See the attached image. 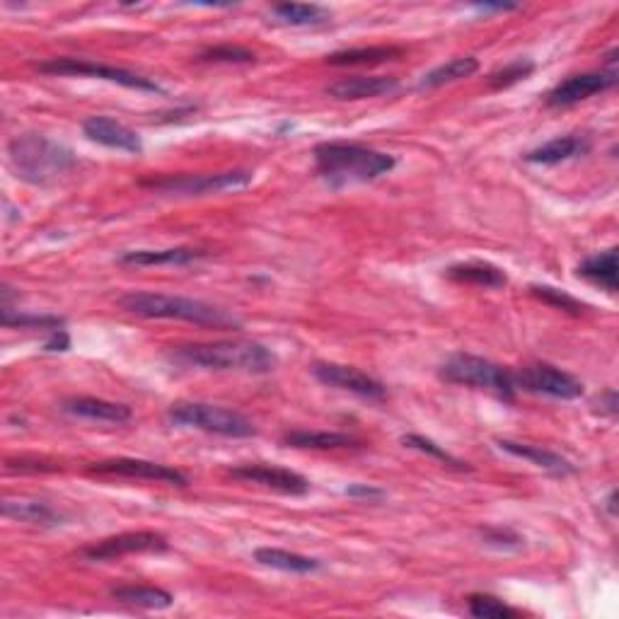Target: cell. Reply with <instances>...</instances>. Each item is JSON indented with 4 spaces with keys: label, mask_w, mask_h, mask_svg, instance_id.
Here are the masks:
<instances>
[{
    "label": "cell",
    "mask_w": 619,
    "mask_h": 619,
    "mask_svg": "<svg viewBox=\"0 0 619 619\" xmlns=\"http://www.w3.org/2000/svg\"><path fill=\"white\" fill-rule=\"evenodd\" d=\"M170 361L201 370H235V373L264 375L279 363L274 351L259 341H211V344H187L170 351Z\"/></svg>",
    "instance_id": "obj_1"
},
{
    "label": "cell",
    "mask_w": 619,
    "mask_h": 619,
    "mask_svg": "<svg viewBox=\"0 0 619 619\" xmlns=\"http://www.w3.org/2000/svg\"><path fill=\"white\" fill-rule=\"evenodd\" d=\"M397 160L380 150L358 143H320L315 148V170L332 187L351 182H370L395 170Z\"/></svg>",
    "instance_id": "obj_2"
},
{
    "label": "cell",
    "mask_w": 619,
    "mask_h": 619,
    "mask_svg": "<svg viewBox=\"0 0 619 619\" xmlns=\"http://www.w3.org/2000/svg\"><path fill=\"white\" fill-rule=\"evenodd\" d=\"M126 312L148 320H182L201 327H237V320L228 312L208 305L204 300L182 298V295L133 291L119 300Z\"/></svg>",
    "instance_id": "obj_3"
},
{
    "label": "cell",
    "mask_w": 619,
    "mask_h": 619,
    "mask_svg": "<svg viewBox=\"0 0 619 619\" xmlns=\"http://www.w3.org/2000/svg\"><path fill=\"white\" fill-rule=\"evenodd\" d=\"M10 163L17 177L30 184H49L75 165L71 148L51 141L44 133H22L8 143Z\"/></svg>",
    "instance_id": "obj_4"
},
{
    "label": "cell",
    "mask_w": 619,
    "mask_h": 619,
    "mask_svg": "<svg viewBox=\"0 0 619 619\" xmlns=\"http://www.w3.org/2000/svg\"><path fill=\"white\" fill-rule=\"evenodd\" d=\"M441 378L450 385L494 392V395L501 399H513V392H516L511 370L496 366V363L487 361V358L470 354L450 356L441 366Z\"/></svg>",
    "instance_id": "obj_5"
},
{
    "label": "cell",
    "mask_w": 619,
    "mask_h": 619,
    "mask_svg": "<svg viewBox=\"0 0 619 619\" xmlns=\"http://www.w3.org/2000/svg\"><path fill=\"white\" fill-rule=\"evenodd\" d=\"M172 424L199 428V431L216 433L225 438H250L254 436V424L247 416L233 409L218 407V404L206 402H177L172 404L170 412Z\"/></svg>",
    "instance_id": "obj_6"
},
{
    "label": "cell",
    "mask_w": 619,
    "mask_h": 619,
    "mask_svg": "<svg viewBox=\"0 0 619 619\" xmlns=\"http://www.w3.org/2000/svg\"><path fill=\"white\" fill-rule=\"evenodd\" d=\"M250 182H252V172L230 170V172H216V175L155 177V179H143L141 184L148 189H155V192L201 196V194L228 192V189H240V187H247Z\"/></svg>",
    "instance_id": "obj_7"
},
{
    "label": "cell",
    "mask_w": 619,
    "mask_h": 619,
    "mask_svg": "<svg viewBox=\"0 0 619 619\" xmlns=\"http://www.w3.org/2000/svg\"><path fill=\"white\" fill-rule=\"evenodd\" d=\"M39 71L49 73V75H78V78H100L109 80V83L124 85V88L131 90H143V92H160V85L153 83L150 78H143V75L126 71V68H114V66H104V63H95L88 59H51L39 63Z\"/></svg>",
    "instance_id": "obj_8"
},
{
    "label": "cell",
    "mask_w": 619,
    "mask_h": 619,
    "mask_svg": "<svg viewBox=\"0 0 619 619\" xmlns=\"http://www.w3.org/2000/svg\"><path fill=\"white\" fill-rule=\"evenodd\" d=\"M513 385L525 392H532V395L557 399H578L583 395L581 380H576L566 370L547 366V363H537V366H528L513 373Z\"/></svg>",
    "instance_id": "obj_9"
},
{
    "label": "cell",
    "mask_w": 619,
    "mask_h": 619,
    "mask_svg": "<svg viewBox=\"0 0 619 619\" xmlns=\"http://www.w3.org/2000/svg\"><path fill=\"white\" fill-rule=\"evenodd\" d=\"M90 474L100 477H126V479H146V482L172 484V487H187L189 479L175 467L160 465V462L136 460V457H114V460H102L88 470Z\"/></svg>",
    "instance_id": "obj_10"
},
{
    "label": "cell",
    "mask_w": 619,
    "mask_h": 619,
    "mask_svg": "<svg viewBox=\"0 0 619 619\" xmlns=\"http://www.w3.org/2000/svg\"><path fill=\"white\" fill-rule=\"evenodd\" d=\"M167 540L160 532H121V535L107 537V540L95 542V545L80 549V557L88 561H109L126 557V554H143V552H165Z\"/></svg>",
    "instance_id": "obj_11"
},
{
    "label": "cell",
    "mask_w": 619,
    "mask_h": 619,
    "mask_svg": "<svg viewBox=\"0 0 619 619\" xmlns=\"http://www.w3.org/2000/svg\"><path fill=\"white\" fill-rule=\"evenodd\" d=\"M310 370L322 385L337 387V390L351 392V395L368 397V399L385 397V385L378 383L375 378H370V375H366L358 368L341 366V363H315Z\"/></svg>",
    "instance_id": "obj_12"
},
{
    "label": "cell",
    "mask_w": 619,
    "mask_h": 619,
    "mask_svg": "<svg viewBox=\"0 0 619 619\" xmlns=\"http://www.w3.org/2000/svg\"><path fill=\"white\" fill-rule=\"evenodd\" d=\"M617 85L615 71H595V73H581L571 75V78L561 80V83L547 95L549 107H571L588 97L598 95V92H607Z\"/></svg>",
    "instance_id": "obj_13"
},
{
    "label": "cell",
    "mask_w": 619,
    "mask_h": 619,
    "mask_svg": "<svg viewBox=\"0 0 619 619\" xmlns=\"http://www.w3.org/2000/svg\"><path fill=\"white\" fill-rule=\"evenodd\" d=\"M235 479L247 484H259L264 489H274L281 491V494H308L310 482L303 477V474L293 472V470H283V467L274 465H240L230 470Z\"/></svg>",
    "instance_id": "obj_14"
},
{
    "label": "cell",
    "mask_w": 619,
    "mask_h": 619,
    "mask_svg": "<svg viewBox=\"0 0 619 619\" xmlns=\"http://www.w3.org/2000/svg\"><path fill=\"white\" fill-rule=\"evenodd\" d=\"M83 133L92 143L104 148L124 150V153H143V141L136 131L112 117H88L83 121Z\"/></svg>",
    "instance_id": "obj_15"
},
{
    "label": "cell",
    "mask_w": 619,
    "mask_h": 619,
    "mask_svg": "<svg viewBox=\"0 0 619 619\" xmlns=\"http://www.w3.org/2000/svg\"><path fill=\"white\" fill-rule=\"evenodd\" d=\"M397 78L392 75H351L341 78L327 88V95L337 100H370V97L390 95L397 90Z\"/></svg>",
    "instance_id": "obj_16"
},
{
    "label": "cell",
    "mask_w": 619,
    "mask_h": 619,
    "mask_svg": "<svg viewBox=\"0 0 619 619\" xmlns=\"http://www.w3.org/2000/svg\"><path fill=\"white\" fill-rule=\"evenodd\" d=\"M66 414L80 416L90 421H107V424H126L131 419V407L119 402H107L100 397H68L61 402Z\"/></svg>",
    "instance_id": "obj_17"
},
{
    "label": "cell",
    "mask_w": 619,
    "mask_h": 619,
    "mask_svg": "<svg viewBox=\"0 0 619 619\" xmlns=\"http://www.w3.org/2000/svg\"><path fill=\"white\" fill-rule=\"evenodd\" d=\"M588 148L590 141L586 136H559L547 141L545 146L530 150L525 160L532 165H559L578 158V155H586Z\"/></svg>",
    "instance_id": "obj_18"
},
{
    "label": "cell",
    "mask_w": 619,
    "mask_h": 619,
    "mask_svg": "<svg viewBox=\"0 0 619 619\" xmlns=\"http://www.w3.org/2000/svg\"><path fill=\"white\" fill-rule=\"evenodd\" d=\"M5 518L20 520V523L39 525V528H56L63 523V516L56 508H51L44 501H32V499H5L0 506Z\"/></svg>",
    "instance_id": "obj_19"
},
{
    "label": "cell",
    "mask_w": 619,
    "mask_h": 619,
    "mask_svg": "<svg viewBox=\"0 0 619 619\" xmlns=\"http://www.w3.org/2000/svg\"><path fill=\"white\" fill-rule=\"evenodd\" d=\"M206 252L196 250V247H170V250H133L124 252L119 257L121 264L131 266H179V264H192L196 259H204Z\"/></svg>",
    "instance_id": "obj_20"
},
{
    "label": "cell",
    "mask_w": 619,
    "mask_h": 619,
    "mask_svg": "<svg viewBox=\"0 0 619 619\" xmlns=\"http://www.w3.org/2000/svg\"><path fill=\"white\" fill-rule=\"evenodd\" d=\"M445 276L457 283H470V286L501 288L508 283L506 271L489 262H462L445 269Z\"/></svg>",
    "instance_id": "obj_21"
},
{
    "label": "cell",
    "mask_w": 619,
    "mask_h": 619,
    "mask_svg": "<svg viewBox=\"0 0 619 619\" xmlns=\"http://www.w3.org/2000/svg\"><path fill=\"white\" fill-rule=\"evenodd\" d=\"M499 443L501 450H506L508 455H516L523 457V460L532 462V465L542 467V470L554 472V474H574L576 467L571 465L566 457H561L557 453H552V450L545 448H537V445H528V443H516V441H508V438H501Z\"/></svg>",
    "instance_id": "obj_22"
},
{
    "label": "cell",
    "mask_w": 619,
    "mask_h": 619,
    "mask_svg": "<svg viewBox=\"0 0 619 619\" xmlns=\"http://www.w3.org/2000/svg\"><path fill=\"white\" fill-rule=\"evenodd\" d=\"M283 445L288 448H310V450H339L358 448L361 441L356 436L339 431H288L283 436Z\"/></svg>",
    "instance_id": "obj_23"
},
{
    "label": "cell",
    "mask_w": 619,
    "mask_h": 619,
    "mask_svg": "<svg viewBox=\"0 0 619 619\" xmlns=\"http://www.w3.org/2000/svg\"><path fill=\"white\" fill-rule=\"evenodd\" d=\"M254 561H259L262 566H269V569L286 571V574H315L322 566L320 559L286 552V549L276 547H259L257 552H254Z\"/></svg>",
    "instance_id": "obj_24"
},
{
    "label": "cell",
    "mask_w": 619,
    "mask_h": 619,
    "mask_svg": "<svg viewBox=\"0 0 619 619\" xmlns=\"http://www.w3.org/2000/svg\"><path fill=\"white\" fill-rule=\"evenodd\" d=\"M402 56V49L397 46H361V49H344L337 54H329V66L346 68V66H380V63L395 61Z\"/></svg>",
    "instance_id": "obj_25"
},
{
    "label": "cell",
    "mask_w": 619,
    "mask_h": 619,
    "mask_svg": "<svg viewBox=\"0 0 619 619\" xmlns=\"http://www.w3.org/2000/svg\"><path fill=\"white\" fill-rule=\"evenodd\" d=\"M578 276L593 281L595 286L605 288L607 293H617V250L615 247L583 259L581 266H578Z\"/></svg>",
    "instance_id": "obj_26"
},
{
    "label": "cell",
    "mask_w": 619,
    "mask_h": 619,
    "mask_svg": "<svg viewBox=\"0 0 619 619\" xmlns=\"http://www.w3.org/2000/svg\"><path fill=\"white\" fill-rule=\"evenodd\" d=\"M479 71V61L474 59V56H457V59L443 63V66L433 68V71H428L424 78H421L419 88L421 90H433V88H441V85L455 83V80L462 78H470Z\"/></svg>",
    "instance_id": "obj_27"
},
{
    "label": "cell",
    "mask_w": 619,
    "mask_h": 619,
    "mask_svg": "<svg viewBox=\"0 0 619 619\" xmlns=\"http://www.w3.org/2000/svg\"><path fill=\"white\" fill-rule=\"evenodd\" d=\"M271 13L283 25L291 27H315L329 20V10L317 3H281L274 5Z\"/></svg>",
    "instance_id": "obj_28"
},
{
    "label": "cell",
    "mask_w": 619,
    "mask_h": 619,
    "mask_svg": "<svg viewBox=\"0 0 619 619\" xmlns=\"http://www.w3.org/2000/svg\"><path fill=\"white\" fill-rule=\"evenodd\" d=\"M112 598L126 605L148 607V610H167L172 605V595L155 586H119L112 590Z\"/></svg>",
    "instance_id": "obj_29"
},
{
    "label": "cell",
    "mask_w": 619,
    "mask_h": 619,
    "mask_svg": "<svg viewBox=\"0 0 619 619\" xmlns=\"http://www.w3.org/2000/svg\"><path fill=\"white\" fill-rule=\"evenodd\" d=\"M467 607H470V615L477 619H511L518 617V610H513L511 605H506L503 600L494 598V595H484V593H474L467 600Z\"/></svg>",
    "instance_id": "obj_30"
},
{
    "label": "cell",
    "mask_w": 619,
    "mask_h": 619,
    "mask_svg": "<svg viewBox=\"0 0 619 619\" xmlns=\"http://www.w3.org/2000/svg\"><path fill=\"white\" fill-rule=\"evenodd\" d=\"M402 443L407 445V448L419 450V453L436 457V460H441V462H445V465H448V467H455V470H460V472H470V470H472V467L467 465V462H462L460 457L450 455L448 450H443L441 445L433 443V441H428V438H424V436H416V433H409V436H404V438H402Z\"/></svg>",
    "instance_id": "obj_31"
},
{
    "label": "cell",
    "mask_w": 619,
    "mask_h": 619,
    "mask_svg": "<svg viewBox=\"0 0 619 619\" xmlns=\"http://www.w3.org/2000/svg\"><path fill=\"white\" fill-rule=\"evenodd\" d=\"M196 61L201 63H254L257 61V54L245 46L237 44H221V46H211V49L201 51L196 56Z\"/></svg>",
    "instance_id": "obj_32"
},
{
    "label": "cell",
    "mask_w": 619,
    "mask_h": 619,
    "mask_svg": "<svg viewBox=\"0 0 619 619\" xmlns=\"http://www.w3.org/2000/svg\"><path fill=\"white\" fill-rule=\"evenodd\" d=\"M532 71H535V63H532V61H525V59L511 61V63H506L503 68H499V71H494L489 75V85L494 90L511 88V85L520 83V80L530 78Z\"/></svg>",
    "instance_id": "obj_33"
},
{
    "label": "cell",
    "mask_w": 619,
    "mask_h": 619,
    "mask_svg": "<svg viewBox=\"0 0 619 619\" xmlns=\"http://www.w3.org/2000/svg\"><path fill=\"white\" fill-rule=\"evenodd\" d=\"M0 322H3V327H39L51 329V332L63 329V320L56 315H25V312L13 315L10 308H3V312H0Z\"/></svg>",
    "instance_id": "obj_34"
},
{
    "label": "cell",
    "mask_w": 619,
    "mask_h": 619,
    "mask_svg": "<svg viewBox=\"0 0 619 619\" xmlns=\"http://www.w3.org/2000/svg\"><path fill=\"white\" fill-rule=\"evenodd\" d=\"M532 295H537L540 300H545L547 305H554V308L566 310V312H574V315H581L583 310H586V305L581 303V300H576L574 295L559 291V288L552 286H530Z\"/></svg>",
    "instance_id": "obj_35"
},
{
    "label": "cell",
    "mask_w": 619,
    "mask_h": 619,
    "mask_svg": "<svg viewBox=\"0 0 619 619\" xmlns=\"http://www.w3.org/2000/svg\"><path fill=\"white\" fill-rule=\"evenodd\" d=\"M5 470L8 472H56L59 465L46 460H37V457H20V460H8L5 462Z\"/></svg>",
    "instance_id": "obj_36"
},
{
    "label": "cell",
    "mask_w": 619,
    "mask_h": 619,
    "mask_svg": "<svg viewBox=\"0 0 619 619\" xmlns=\"http://www.w3.org/2000/svg\"><path fill=\"white\" fill-rule=\"evenodd\" d=\"M484 540H487V545H494V547H520V545H523L520 535H516L513 530H501V528H489L487 532H484Z\"/></svg>",
    "instance_id": "obj_37"
},
{
    "label": "cell",
    "mask_w": 619,
    "mask_h": 619,
    "mask_svg": "<svg viewBox=\"0 0 619 619\" xmlns=\"http://www.w3.org/2000/svg\"><path fill=\"white\" fill-rule=\"evenodd\" d=\"M346 496L351 499H383V489L368 487V484H354V487L346 489Z\"/></svg>",
    "instance_id": "obj_38"
},
{
    "label": "cell",
    "mask_w": 619,
    "mask_h": 619,
    "mask_svg": "<svg viewBox=\"0 0 619 619\" xmlns=\"http://www.w3.org/2000/svg\"><path fill=\"white\" fill-rule=\"evenodd\" d=\"M68 346H71V339H68L66 329H56V332H51V339L46 341L44 349L46 351H68Z\"/></svg>",
    "instance_id": "obj_39"
},
{
    "label": "cell",
    "mask_w": 619,
    "mask_h": 619,
    "mask_svg": "<svg viewBox=\"0 0 619 619\" xmlns=\"http://www.w3.org/2000/svg\"><path fill=\"white\" fill-rule=\"evenodd\" d=\"M477 10H482V13H506V10H516L518 5H511V3H499V5H491V3H479L474 5Z\"/></svg>",
    "instance_id": "obj_40"
},
{
    "label": "cell",
    "mask_w": 619,
    "mask_h": 619,
    "mask_svg": "<svg viewBox=\"0 0 619 619\" xmlns=\"http://www.w3.org/2000/svg\"><path fill=\"white\" fill-rule=\"evenodd\" d=\"M615 503H617V491L612 489L610 494H607V501H605V508H607V511H610V516H617V506H615Z\"/></svg>",
    "instance_id": "obj_41"
}]
</instances>
